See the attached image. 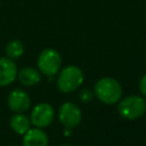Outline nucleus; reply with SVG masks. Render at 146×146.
Instances as JSON below:
<instances>
[{
    "mask_svg": "<svg viewBox=\"0 0 146 146\" xmlns=\"http://www.w3.org/2000/svg\"><path fill=\"white\" fill-rule=\"evenodd\" d=\"M94 91L96 97L102 103L108 105L117 103L122 96V87L120 82L110 76L100 78L95 83Z\"/></svg>",
    "mask_w": 146,
    "mask_h": 146,
    "instance_id": "obj_1",
    "label": "nucleus"
},
{
    "mask_svg": "<svg viewBox=\"0 0 146 146\" xmlns=\"http://www.w3.org/2000/svg\"><path fill=\"white\" fill-rule=\"evenodd\" d=\"M83 72L76 65H68L58 72L57 87L62 92L75 91L83 83Z\"/></svg>",
    "mask_w": 146,
    "mask_h": 146,
    "instance_id": "obj_2",
    "label": "nucleus"
},
{
    "mask_svg": "<svg viewBox=\"0 0 146 146\" xmlns=\"http://www.w3.org/2000/svg\"><path fill=\"white\" fill-rule=\"evenodd\" d=\"M119 114L127 120H135L143 116L146 112V100L138 95H130L123 98L117 105Z\"/></svg>",
    "mask_w": 146,
    "mask_h": 146,
    "instance_id": "obj_3",
    "label": "nucleus"
},
{
    "mask_svg": "<svg viewBox=\"0 0 146 146\" xmlns=\"http://www.w3.org/2000/svg\"><path fill=\"white\" fill-rule=\"evenodd\" d=\"M60 65L62 57L55 49L46 48L38 56V70L41 74L48 78H52L54 75H56L60 70Z\"/></svg>",
    "mask_w": 146,
    "mask_h": 146,
    "instance_id": "obj_4",
    "label": "nucleus"
},
{
    "mask_svg": "<svg viewBox=\"0 0 146 146\" xmlns=\"http://www.w3.org/2000/svg\"><path fill=\"white\" fill-rule=\"evenodd\" d=\"M58 117H59V122L66 129H73L80 124L82 114L78 105H75L72 102H65L59 107Z\"/></svg>",
    "mask_w": 146,
    "mask_h": 146,
    "instance_id": "obj_5",
    "label": "nucleus"
},
{
    "mask_svg": "<svg viewBox=\"0 0 146 146\" xmlns=\"http://www.w3.org/2000/svg\"><path fill=\"white\" fill-rule=\"evenodd\" d=\"M54 116H55V112L50 104L39 103L33 107L30 120L34 127L42 129L48 127L52 122Z\"/></svg>",
    "mask_w": 146,
    "mask_h": 146,
    "instance_id": "obj_6",
    "label": "nucleus"
},
{
    "mask_svg": "<svg viewBox=\"0 0 146 146\" xmlns=\"http://www.w3.org/2000/svg\"><path fill=\"white\" fill-rule=\"evenodd\" d=\"M9 108L15 113H24L30 108L31 99L26 91L23 89H14L9 92L7 99Z\"/></svg>",
    "mask_w": 146,
    "mask_h": 146,
    "instance_id": "obj_7",
    "label": "nucleus"
},
{
    "mask_svg": "<svg viewBox=\"0 0 146 146\" xmlns=\"http://www.w3.org/2000/svg\"><path fill=\"white\" fill-rule=\"evenodd\" d=\"M17 66L8 57L0 58V87L11 84L17 78Z\"/></svg>",
    "mask_w": 146,
    "mask_h": 146,
    "instance_id": "obj_8",
    "label": "nucleus"
},
{
    "mask_svg": "<svg viewBox=\"0 0 146 146\" xmlns=\"http://www.w3.org/2000/svg\"><path fill=\"white\" fill-rule=\"evenodd\" d=\"M23 146H48V136L40 128H30L22 140Z\"/></svg>",
    "mask_w": 146,
    "mask_h": 146,
    "instance_id": "obj_9",
    "label": "nucleus"
},
{
    "mask_svg": "<svg viewBox=\"0 0 146 146\" xmlns=\"http://www.w3.org/2000/svg\"><path fill=\"white\" fill-rule=\"evenodd\" d=\"M17 78H18V81L24 87H32L40 82L41 73L39 70H36L34 67L25 66L21 71L17 72Z\"/></svg>",
    "mask_w": 146,
    "mask_h": 146,
    "instance_id": "obj_10",
    "label": "nucleus"
},
{
    "mask_svg": "<svg viewBox=\"0 0 146 146\" xmlns=\"http://www.w3.org/2000/svg\"><path fill=\"white\" fill-rule=\"evenodd\" d=\"M10 128L18 135H24L31 128V120L23 113H16L10 117Z\"/></svg>",
    "mask_w": 146,
    "mask_h": 146,
    "instance_id": "obj_11",
    "label": "nucleus"
},
{
    "mask_svg": "<svg viewBox=\"0 0 146 146\" xmlns=\"http://www.w3.org/2000/svg\"><path fill=\"white\" fill-rule=\"evenodd\" d=\"M24 52V44L21 40L14 39L9 41L6 46V55L10 59H18Z\"/></svg>",
    "mask_w": 146,
    "mask_h": 146,
    "instance_id": "obj_12",
    "label": "nucleus"
},
{
    "mask_svg": "<svg viewBox=\"0 0 146 146\" xmlns=\"http://www.w3.org/2000/svg\"><path fill=\"white\" fill-rule=\"evenodd\" d=\"M94 96H95V94L90 89H88V88L82 89L80 91V94H79V98H80V100L82 103H89L94 98Z\"/></svg>",
    "mask_w": 146,
    "mask_h": 146,
    "instance_id": "obj_13",
    "label": "nucleus"
},
{
    "mask_svg": "<svg viewBox=\"0 0 146 146\" xmlns=\"http://www.w3.org/2000/svg\"><path fill=\"white\" fill-rule=\"evenodd\" d=\"M139 90L144 97H146V74L139 80Z\"/></svg>",
    "mask_w": 146,
    "mask_h": 146,
    "instance_id": "obj_14",
    "label": "nucleus"
},
{
    "mask_svg": "<svg viewBox=\"0 0 146 146\" xmlns=\"http://www.w3.org/2000/svg\"><path fill=\"white\" fill-rule=\"evenodd\" d=\"M60 146H71V145H68V144H63V145H60Z\"/></svg>",
    "mask_w": 146,
    "mask_h": 146,
    "instance_id": "obj_15",
    "label": "nucleus"
}]
</instances>
